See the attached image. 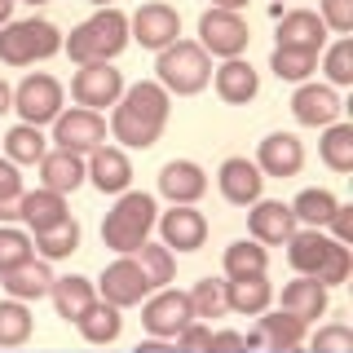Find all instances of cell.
Segmentation results:
<instances>
[{
  "instance_id": "40",
  "label": "cell",
  "mask_w": 353,
  "mask_h": 353,
  "mask_svg": "<svg viewBox=\"0 0 353 353\" xmlns=\"http://www.w3.org/2000/svg\"><path fill=\"white\" fill-rule=\"evenodd\" d=\"M190 305H194V318H225L230 314L225 283L221 279H199L194 292H190Z\"/></svg>"
},
{
  "instance_id": "51",
  "label": "cell",
  "mask_w": 353,
  "mask_h": 353,
  "mask_svg": "<svg viewBox=\"0 0 353 353\" xmlns=\"http://www.w3.org/2000/svg\"><path fill=\"white\" fill-rule=\"evenodd\" d=\"M14 5H18V0H0V27H5V22L14 18Z\"/></svg>"
},
{
  "instance_id": "6",
  "label": "cell",
  "mask_w": 353,
  "mask_h": 353,
  "mask_svg": "<svg viewBox=\"0 0 353 353\" xmlns=\"http://www.w3.org/2000/svg\"><path fill=\"white\" fill-rule=\"evenodd\" d=\"M62 49V31L49 18H22L0 27V62L5 66H31Z\"/></svg>"
},
{
  "instance_id": "50",
  "label": "cell",
  "mask_w": 353,
  "mask_h": 353,
  "mask_svg": "<svg viewBox=\"0 0 353 353\" xmlns=\"http://www.w3.org/2000/svg\"><path fill=\"white\" fill-rule=\"evenodd\" d=\"M243 5H248V0H212V9H230V14H239Z\"/></svg>"
},
{
  "instance_id": "13",
  "label": "cell",
  "mask_w": 353,
  "mask_h": 353,
  "mask_svg": "<svg viewBox=\"0 0 353 353\" xmlns=\"http://www.w3.org/2000/svg\"><path fill=\"white\" fill-rule=\"evenodd\" d=\"M102 287V301L115 305V309H128V305H141L150 296V279L141 274L137 256H119L115 265H106V274L97 279Z\"/></svg>"
},
{
  "instance_id": "42",
  "label": "cell",
  "mask_w": 353,
  "mask_h": 353,
  "mask_svg": "<svg viewBox=\"0 0 353 353\" xmlns=\"http://www.w3.org/2000/svg\"><path fill=\"white\" fill-rule=\"evenodd\" d=\"M18 199H22L18 163L0 159V221H14V216H18Z\"/></svg>"
},
{
  "instance_id": "35",
  "label": "cell",
  "mask_w": 353,
  "mask_h": 353,
  "mask_svg": "<svg viewBox=\"0 0 353 353\" xmlns=\"http://www.w3.org/2000/svg\"><path fill=\"white\" fill-rule=\"evenodd\" d=\"M31 243H36V252L44 261H62V256H71V252H80V221L71 216V221H62V225L36 234Z\"/></svg>"
},
{
  "instance_id": "23",
  "label": "cell",
  "mask_w": 353,
  "mask_h": 353,
  "mask_svg": "<svg viewBox=\"0 0 353 353\" xmlns=\"http://www.w3.org/2000/svg\"><path fill=\"white\" fill-rule=\"evenodd\" d=\"M279 44H292V49H309L323 53L327 44V27L314 9H292V14H279Z\"/></svg>"
},
{
  "instance_id": "34",
  "label": "cell",
  "mask_w": 353,
  "mask_h": 353,
  "mask_svg": "<svg viewBox=\"0 0 353 353\" xmlns=\"http://www.w3.org/2000/svg\"><path fill=\"white\" fill-rule=\"evenodd\" d=\"M336 203H340V199L331 194V190H301L287 208H292L296 221H305L309 230H323L327 221H331V212H336Z\"/></svg>"
},
{
  "instance_id": "26",
  "label": "cell",
  "mask_w": 353,
  "mask_h": 353,
  "mask_svg": "<svg viewBox=\"0 0 353 353\" xmlns=\"http://www.w3.org/2000/svg\"><path fill=\"white\" fill-rule=\"evenodd\" d=\"M53 309H58V318H66V323H80V318L93 309L97 301V292H93V283L80 279V274H66V279H53Z\"/></svg>"
},
{
  "instance_id": "11",
  "label": "cell",
  "mask_w": 353,
  "mask_h": 353,
  "mask_svg": "<svg viewBox=\"0 0 353 353\" xmlns=\"http://www.w3.org/2000/svg\"><path fill=\"white\" fill-rule=\"evenodd\" d=\"M53 141H58V150H71V154H93L97 146H106V119L97 115V110H62L58 119H53Z\"/></svg>"
},
{
  "instance_id": "44",
  "label": "cell",
  "mask_w": 353,
  "mask_h": 353,
  "mask_svg": "<svg viewBox=\"0 0 353 353\" xmlns=\"http://www.w3.org/2000/svg\"><path fill=\"white\" fill-rule=\"evenodd\" d=\"M323 27L331 31H353V0H323Z\"/></svg>"
},
{
  "instance_id": "45",
  "label": "cell",
  "mask_w": 353,
  "mask_h": 353,
  "mask_svg": "<svg viewBox=\"0 0 353 353\" xmlns=\"http://www.w3.org/2000/svg\"><path fill=\"white\" fill-rule=\"evenodd\" d=\"M208 340H212V331L199 327V323H190L181 336H176V349H181V353H208Z\"/></svg>"
},
{
  "instance_id": "20",
  "label": "cell",
  "mask_w": 353,
  "mask_h": 353,
  "mask_svg": "<svg viewBox=\"0 0 353 353\" xmlns=\"http://www.w3.org/2000/svg\"><path fill=\"white\" fill-rule=\"evenodd\" d=\"M208 190V172L190 159H172L159 168V194L172 199V203H194Z\"/></svg>"
},
{
  "instance_id": "14",
  "label": "cell",
  "mask_w": 353,
  "mask_h": 353,
  "mask_svg": "<svg viewBox=\"0 0 353 353\" xmlns=\"http://www.w3.org/2000/svg\"><path fill=\"white\" fill-rule=\"evenodd\" d=\"M159 221V234H163V248H176V252H199L208 243V221L194 203H172V212L154 216Z\"/></svg>"
},
{
  "instance_id": "15",
  "label": "cell",
  "mask_w": 353,
  "mask_h": 353,
  "mask_svg": "<svg viewBox=\"0 0 353 353\" xmlns=\"http://www.w3.org/2000/svg\"><path fill=\"white\" fill-rule=\"evenodd\" d=\"M296 212L283 203V199H256L252 203V212H248V230H252V239L261 243V248H274V243H287L296 234Z\"/></svg>"
},
{
  "instance_id": "9",
  "label": "cell",
  "mask_w": 353,
  "mask_h": 353,
  "mask_svg": "<svg viewBox=\"0 0 353 353\" xmlns=\"http://www.w3.org/2000/svg\"><path fill=\"white\" fill-rule=\"evenodd\" d=\"M252 31L243 14H230V9H208L203 18H199V49L212 53V58H239L243 49H248Z\"/></svg>"
},
{
  "instance_id": "30",
  "label": "cell",
  "mask_w": 353,
  "mask_h": 353,
  "mask_svg": "<svg viewBox=\"0 0 353 353\" xmlns=\"http://www.w3.org/2000/svg\"><path fill=\"white\" fill-rule=\"evenodd\" d=\"M265 265H270V252L261 248L256 239H239L225 248V279H256V274H265Z\"/></svg>"
},
{
  "instance_id": "4",
  "label": "cell",
  "mask_w": 353,
  "mask_h": 353,
  "mask_svg": "<svg viewBox=\"0 0 353 353\" xmlns=\"http://www.w3.org/2000/svg\"><path fill=\"white\" fill-rule=\"evenodd\" d=\"M154 212H159V208H154V194L124 190V194H119V203L110 208L106 221H102V243H106L110 252H119V256H132V252L150 239Z\"/></svg>"
},
{
  "instance_id": "12",
  "label": "cell",
  "mask_w": 353,
  "mask_h": 353,
  "mask_svg": "<svg viewBox=\"0 0 353 353\" xmlns=\"http://www.w3.org/2000/svg\"><path fill=\"white\" fill-rule=\"evenodd\" d=\"M119 93H124V75H119L110 62H88V66H80V71H75V80H71V97H75L84 110L115 106Z\"/></svg>"
},
{
  "instance_id": "53",
  "label": "cell",
  "mask_w": 353,
  "mask_h": 353,
  "mask_svg": "<svg viewBox=\"0 0 353 353\" xmlns=\"http://www.w3.org/2000/svg\"><path fill=\"white\" fill-rule=\"evenodd\" d=\"M27 5H44V0H27Z\"/></svg>"
},
{
  "instance_id": "25",
  "label": "cell",
  "mask_w": 353,
  "mask_h": 353,
  "mask_svg": "<svg viewBox=\"0 0 353 353\" xmlns=\"http://www.w3.org/2000/svg\"><path fill=\"white\" fill-rule=\"evenodd\" d=\"M216 93H221V102L243 106V102H252V97L261 93V75L252 71V62L225 58V62L216 66Z\"/></svg>"
},
{
  "instance_id": "39",
  "label": "cell",
  "mask_w": 353,
  "mask_h": 353,
  "mask_svg": "<svg viewBox=\"0 0 353 353\" xmlns=\"http://www.w3.org/2000/svg\"><path fill=\"white\" fill-rule=\"evenodd\" d=\"M27 261H36V243H31V234L0 225V274H14L18 265H27Z\"/></svg>"
},
{
  "instance_id": "27",
  "label": "cell",
  "mask_w": 353,
  "mask_h": 353,
  "mask_svg": "<svg viewBox=\"0 0 353 353\" xmlns=\"http://www.w3.org/2000/svg\"><path fill=\"white\" fill-rule=\"evenodd\" d=\"M0 283H5L9 301H40V296L53 292V274H49V265H40V261L18 265L14 274H0Z\"/></svg>"
},
{
  "instance_id": "29",
  "label": "cell",
  "mask_w": 353,
  "mask_h": 353,
  "mask_svg": "<svg viewBox=\"0 0 353 353\" xmlns=\"http://www.w3.org/2000/svg\"><path fill=\"white\" fill-rule=\"evenodd\" d=\"M283 309L287 314H296V318H323L327 314V287L318 283V279H296V283H287L283 287Z\"/></svg>"
},
{
  "instance_id": "2",
  "label": "cell",
  "mask_w": 353,
  "mask_h": 353,
  "mask_svg": "<svg viewBox=\"0 0 353 353\" xmlns=\"http://www.w3.org/2000/svg\"><path fill=\"white\" fill-rule=\"evenodd\" d=\"M287 261H292L296 274L318 279L323 287L345 283L349 270H353L349 248H345V243H336L331 234H323V230H296V234L287 239Z\"/></svg>"
},
{
  "instance_id": "41",
  "label": "cell",
  "mask_w": 353,
  "mask_h": 353,
  "mask_svg": "<svg viewBox=\"0 0 353 353\" xmlns=\"http://www.w3.org/2000/svg\"><path fill=\"white\" fill-rule=\"evenodd\" d=\"M323 71H327L331 88H336V84H353V40H336V44H331L327 58H323Z\"/></svg>"
},
{
  "instance_id": "1",
  "label": "cell",
  "mask_w": 353,
  "mask_h": 353,
  "mask_svg": "<svg viewBox=\"0 0 353 353\" xmlns=\"http://www.w3.org/2000/svg\"><path fill=\"white\" fill-rule=\"evenodd\" d=\"M168 110H172V97L163 93L159 84L141 80L119 93L115 102V115H110V137L119 146H132V150H150L159 141L163 124H168Z\"/></svg>"
},
{
  "instance_id": "49",
  "label": "cell",
  "mask_w": 353,
  "mask_h": 353,
  "mask_svg": "<svg viewBox=\"0 0 353 353\" xmlns=\"http://www.w3.org/2000/svg\"><path fill=\"white\" fill-rule=\"evenodd\" d=\"M137 353H176V349H168L163 340H146V345H137Z\"/></svg>"
},
{
  "instance_id": "17",
  "label": "cell",
  "mask_w": 353,
  "mask_h": 353,
  "mask_svg": "<svg viewBox=\"0 0 353 353\" xmlns=\"http://www.w3.org/2000/svg\"><path fill=\"white\" fill-rule=\"evenodd\" d=\"M84 176L102 194H124L128 181H132V163H128L124 146H97L88 154V163H84Z\"/></svg>"
},
{
  "instance_id": "47",
  "label": "cell",
  "mask_w": 353,
  "mask_h": 353,
  "mask_svg": "<svg viewBox=\"0 0 353 353\" xmlns=\"http://www.w3.org/2000/svg\"><path fill=\"white\" fill-rule=\"evenodd\" d=\"M208 353H248V340H243L239 331H212Z\"/></svg>"
},
{
  "instance_id": "19",
  "label": "cell",
  "mask_w": 353,
  "mask_h": 353,
  "mask_svg": "<svg viewBox=\"0 0 353 353\" xmlns=\"http://www.w3.org/2000/svg\"><path fill=\"white\" fill-rule=\"evenodd\" d=\"M216 185H221V194L230 199V203H239V208H252L261 199L265 190V176L261 168L252 159H243V154H234V159H225L221 163V172H216Z\"/></svg>"
},
{
  "instance_id": "16",
  "label": "cell",
  "mask_w": 353,
  "mask_h": 353,
  "mask_svg": "<svg viewBox=\"0 0 353 353\" xmlns=\"http://www.w3.org/2000/svg\"><path fill=\"white\" fill-rule=\"evenodd\" d=\"M252 163L261 168V176H296L305 168V146L296 132H270Z\"/></svg>"
},
{
  "instance_id": "48",
  "label": "cell",
  "mask_w": 353,
  "mask_h": 353,
  "mask_svg": "<svg viewBox=\"0 0 353 353\" xmlns=\"http://www.w3.org/2000/svg\"><path fill=\"white\" fill-rule=\"evenodd\" d=\"M5 110H14V88L0 80V115H5Z\"/></svg>"
},
{
  "instance_id": "8",
  "label": "cell",
  "mask_w": 353,
  "mask_h": 353,
  "mask_svg": "<svg viewBox=\"0 0 353 353\" xmlns=\"http://www.w3.org/2000/svg\"><path fill=\"white\" fill-rule=\"evenodd\" d=\"M14 110L22 115V124H36V128L53 124V119L62 115V84L44 71L27 75V80L14 88Z\"/></svg>"
},
{
  "instance_id": "46",
  "label": "cell",
  "mask_w": 353,
  "mask_h": 353,
  "mask_svg": "<svg viewBox=\"0 0 353 353\" xmlns=\"http://www.w3.org/2000/svg\"><path fill=\"white\" fill-rule=\"evenodd\" d=\"M327 225H331V239L349 248V239H353V208L349 203H336V212H331Z\"/></svg>"
},
{
  "instance_id": "18",
  "label": "cell",
  "mask_w": 353,
  "mask_h": 353,
  "mask_svg": "<svg viewBox=\"0 0 353 353\" xmlns=\"http://www.w3.org/2000/svg\"><path fill=\"white\" fill-rule=\"evenodd\" d=\"M340 97H336V88L331 84H301L296 88V97H292V115L301 119L305 128H327V124H336L340 119Z\"/></svg>"
},
{
  "instance_id": "43",
  "label": "cell",
  "mask_w": 353,
  "mask_h": 353,
  "mask_svg": "<svg viewBox=\"0 0 353 353\" xmlns=\"http://www.w3.org/2000/svg\"><path fill=\"white\" fill-rule=\"evenodd\" d=\"M349 349H353V331L340 323H331L314 336V353H349Z\"/></svg>"
},
{
  "instance_id": "36",
  "label": "cell",
  "mask_w": 353,
  "mask_h": 353,
  "mask_svg": "<svg viewBox=\"0 0 353 353\" xmlns=\"http://www.w3.org/2000/svg\"><path fill=\"white\" fill-rule=\"evenodd\" d=\"M31 340V309L27 301H0V349H18Z\"/></svg>"
},
{
  "instance_id": "24",
  "label": "cell",
  "mask_w": 353,
  "mask_h": 353,
  "mask_svg": "<svg viewBox=\"0 0 353 353\" xmlns=\"http://www.w3.org/2000/svg\"><path fill=\"white\" fill-rule=\"evenodd\" d=\"M40 185L53 194H71L84 185V154H71V150H49L40 159Z\"/></svg>"
},
{
  "instance_id": "21",
  "label": "cell",
  "mask_w": 353,
  "mask_h": 353,
  "mask_svg": "<svg viewBox=\"0 0 353 353\" xmlns=\"http://www.w3.org/2000/svg\"><path fill=\"white\" fill-rule=\"evenodd\" d=\"M261 318V349H270V353H292V349H301L305 345V318H296V314H287V309H265Z\"/></svg>"
},
{
  "instance_id": "5",
  "label": "cell",
  "mask_w": 353,
  "mask_h": 353,
  "mask_svg": "<svg viewBox=\"0 0 353 353\" xmlns=\"http://www.w3.org/2000/svg\"><path fill=\"white\" fill-rule=\"evenodd\" d=\"M154 71H159V88L168 97L172 93L190 97V93H199V88H208V80H212V58H208L194 40H172L168 49H159Z\"/></svg>"
},
{
  "instance_id": "3",
  "label": "cell",
  "mask_w": 353,
  "mask_h": 353,
  "mask_svg": "<svg viewBox=\"0 0 353 353\" xmlns=\"http://www.w3.org/2000/svg\"><path fill=\"white\" fill-rule=\"evenodd\" d=\"M124 44H128V14H119L115 5L97 9V14L84 18L71 36H62V49L71 53V62H80V66L119 58Z\"/></svg>"
},
{
  "instance_id": "31",
  "label": "cell",
  "mask_w": 353,
  "mask_h": 353,
  "mask_svg": "<svg viewBox=\"0 0 353 353\" xmlns=\"http://www.w3.org/2000/svg\"><path fill=\"white\" fill-rule=\"evenodd\" d=\"M75 327H80V336L88 340V345H110V340H119V331H124V318H119L115 305L93 301V309H88Z\"/></svg>"
},
{
  "instance_id": "22",
  "label": "cell",
  "mask_w": 353,
  "mask_h": 353,
  "mask_svg": "<svg viewBox=\"0 0 353 353\" xmlns=\"http://www.w3.org/2000/svg\"><path fill=\"white\" fill-rule=\"evenodd\" d=\"M18 216L27 221L36 234H44V230L62 225V221H71V208H66V194H53V190H31L18 199Z\"/></svg>"
},
{
  "instance_id": "33",
  "label": "cell",
  "mask_w": 353,
  "mask_h": 353,
  "mask_svg": "<svg viewBox=\"0 0 353 353\" xmlns=\"http://www.w3.org/2000/svg\"><path fill=\"white\" fill-rule=\"evenodd\" d=\"M318 154L331 172H353V128L349 124H327L323 141H318Z\"/></svg>"
},
{
  "instance_id": "37",
  "label": "cell",
  "mask_w": 353,
  "mask_h": 353,
  "mask_svg": "<svg viewBox=\"0 0 353 353\" xmlns=\"http://www.w3.org/2000/svg\"><path fill=\"white\" fill-rule=\"evenodd\" d=\"M270 66H274V75L279 80H309V71L318 66V53H309V49H292V44H274V53H270Z\"/></svg>"
},
{
  "instance_id": "52",
  "label": "cell",
  "mask_w": 353,
  "mask_h": 353,
  "mask_svg": "<svg viewBox=\"0 0 353 353\" xmlns=\"http://www.w3.org/2000/svg\"><path fill=\"white\" fill-rule=\"evenodd\" d=\"M93 5H97V9H106V5H110V0H93Z\"/></svg>"
},
{
  "instance_id": "38",
  "label": "cell",
  "mask_w": 353,
  "mask_h": 353,
  "mask_svg": "<svg viewBox=\"0 0 353 353\" xmlns=\"http://www.w3.org/2000/svg\"><path fill=\"white\" fill-rule=\"evenodd\" d=\"M132 256H137L141 274L150 279V287H168V283H172V248H163V243H150V239H146L137 252H132Z\"/></svg>"
},
{
  "instance_id": "10",
  "label": "cell",
  "mask_w": 353,
  "mask_h": 353,
  "mask_svg": "<svg viewBox=\"0 0 353 353\" xmlns=\"http://www.w3.org/2000/svg\"><path fill=\"white\" fill-rule=\"evenodd\" d=\"M181 36V14L163 0H146L137 14L128 18V40H137L141 49H168V44Z\"/></svg>"
},
{
  "instance_id": "32",
  "label": "cell",
  "mask_w": 353,
  "mask_h": 353,
  "mask_svg": "<svg viewBox=\"0 0 353 353\" xmlns=\"http://www.w3.org/2000/svg\"><path fill=\"white\" fill-rule=\"evenodd\" d=\"M44 132L36 124H18V128H9L5 132V154H9V163H40L44 154H49V146H44Z\"/></svg>"
},
{
  "instance_id": "28",
  "label": "cell",
  "mask_w": 353,
  "mask_h": 353,
  "mask_svg": "<svg viewBox=\"0 0 353 353\" xmlns=\"http://www.w3.org/2000/svg\"><path fill=\"white\" fill-rule=\"evenodd\" d=\"M225 301L234 314L256 318L274 305V287L265 283V274H256V279H234V283H225Z\"/></svg>"
},
{
  "instance_id": "7",
  "label": "cell",
  "mask_w": 353,
  "mask_h": 353,
  "mask_svg": "<svg viewBox=\"0 0 353 353\" xmlns=\"http://www.w3.org/2000/svg\"><path fill=\"white\" fill-rule=\"evenodd\" d=\"M190 323H194L190 292H172V287H163L159 296H150V301L141 305V327H146L154 340H176Z\"/></svg>"
}]
</instances>
